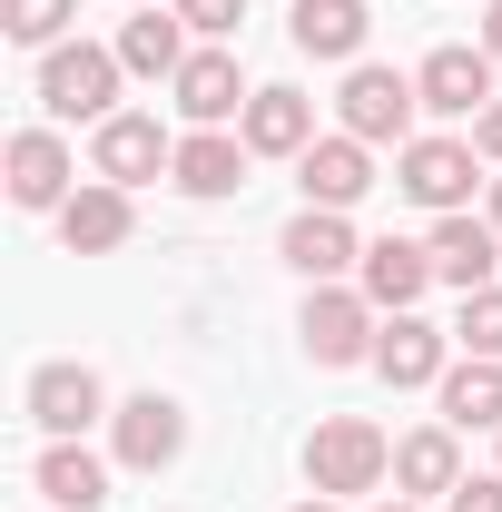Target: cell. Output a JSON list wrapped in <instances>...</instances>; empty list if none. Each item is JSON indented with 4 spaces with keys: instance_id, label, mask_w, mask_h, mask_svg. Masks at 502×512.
<instances>
[{
    "instance_id": "cell-11",
    "label": "cell",
    "mask_w": 502,
    "mask_h": 512,
    "mask_svg": "<svg viewBox=\"0 0 502 512\" xmlns=\"http://www.w3.org/2000/svg\"><path fill=\"white\" fill-rule=\"evenodd\" d=\"M296 188H306V207H355V197L375 188V158H365V138H315L306 158H296Z\"/></svg>"
},
{
    "instance_id": "cell-24",
    "label": "cell",
    "mask_w": 502,
    "mask_h": 512,
    "mask_svg": "<svg viewBox=\"0 0 502 512\" xmlns=\"http://www.w3.org/2000/svg\"><path fill=\"white\" fill-rule=\"evenodd\" d=\"M40 493H50L60 512H99V503H109V463L79 453V444H50V453H40Z\"/></svg>"
},
{
    "instance_id": "cell-7",
    "label": "cell",
    "mask_w": 502,
    "mask_h": 512,
    "mask_svg": "<svg viewBox=\"0 0 502 512\" xmlns=\"http://www.w3.org/2000/svg\"><path fill=\"white\" fill-rule=\"evenodd\" d=\"M99 414H109V394H99L89 365H40V375H30V424H40L50 444H79Z\"/></svg>"
},
{
    "instance_id": "cell-13",
    "label": "cell",
    "mask_w": 502,
    "mask_h": 512,
    "mask_svg": "<svg viewBox=\"0 0 502 512\" xmlns=\"http://www.w3.org/2000/svg\"><path fill=\"white\" fill-rule=\"evenodd\" d=\"M168 89H178V109H188L197 128L247 119V99H256V89H237V60H227V50H188V69H178Z\"/></svg>"
},
{
    "instance_id": "cell-32",
    "label": "cell",
    "mask_w": 502,
    "mask_h": 512,
    "mask_svg": "<svg viewBox=\"0 0 502 512\" xmlns=\"http://www.w3.org/2000/svg\"><path fill=\"white\" fill-rule=\"evenodd\" d=\"M375 512H414V503H404V493H394V503H375Z\"/></svg>"
},
{
    "instance_id": "cell-6",
    "label": "cell",
    "mask_w": 502,
    "mask_h": 512,
    "mask_svg": "<svg viewBox=\"0 0 502 512\" xmlns=\"http://www.w3.org/2000/svg\"><path fill=\"white\" fill-rule=\"evenodd\" d=\"M109 444H119L128 473H168V463L188 453V414H178L168 394H128L119 414H109Z\"/></svg>"
},
{
    "instance_id": "cell-21",
    "label": "cell",
    "mask_w": 502,
    "mask_h": 512,
    "mask_svg": "<svg viewBox=\"0 0 502 512\" xmlns=\"http://www.w3.org/2000/svg\"><path fill=\"white\" fill-rule=\"evenodd\" d=\"M60 237H69V256H109V247H128V188H79L60 207Z\"/></svg>"
},
{
    "instance_id": "cell-10",
    "label": "cell",
    "mask_w": 502,
    "mask_h": 512,
    "mask_svg": "<svg viewBox=\"0 0 502 512\" xmlns=\"http://www.w3.org/2000/svg\"><path fill=\"white\" fill-rule=\"evenodd\" d=\"M443 345H453L443 325H424V316H384V325H375V375L394 384V394H404V384H443V375H453V365H443Z\"/></svg>"
},
{
    "instance_id": "cell-15",
    "label": "cell",
    "mask_w": 502,
    "mask_h": 512,
    "mask_svg": "<svg viewBox=\"0 0 502 512\" xmlns=\"http://www.w3.org/2000/svg\"><path fill=\"white\" fill-rule=\"evenodd\" d=\"M365 30H375L365 0H296V10H286V40H296L306 60H355Z\"/></svg>"
},
{
    "instance_id": "cell-29",
    "label": "cell",
    "mask_w": 502,
    "mask_h": 512,
    "mask_svg": "<svg viewBox=\"0 0 502 512\" xmlns=\"http://www.w3.org/2000/svg\"><path fill=\"white\" fill-rule=\"evenodd\" d=\"M473 148H483V158H502V99L483 109V119H473Z\"/></svg>"
},
{
    "instance_id": "cell-4",
    "label": "cell",
    "mask_w": 502,
    "mask_h": 512,
    "mask_svg": "<svg viewBox=\"0 0 502 512\" xmlns=\"http://www.w3.org/2000/svg\"><path fill=\"white\" fill-rule=\"evenodd\" d=\"M296 335H306L315 365H375V296L365 286H315Z\"/></svg>"
},
{
    "instance_id": "cell-25",
    "label": "cell",
    "mask_w": 502,
    "mask_h": 512,
    "mask_svg": "<svg viewBox=\"0 0 502 512\" xmlns=\"http://www.w3.org/2000/svg\"><path fill=\"white\" fill-rule=\"evenodd\" d=\"M69 10H79V0H0V30H10V40H30V50H60Z\"/></svg>"
},
{
    "instance_id": "cell-8",
    "label": "cell",
    "mask_w": 502,
    "mask_h": 512,
    "mask_svg": "<svg viewBox=\"0 0 502 512\" xmlns=\"http://www.w3.org/2000/svg\"><path fill=\"white\" fill-rule=\"evenodd\" d=\"M394 168H404L394 188L414 197V207H434V217H453V207L473 197V148H463V138H414Z\"/></svg>"
},
{
    "instance_id": "cell-20",
    "label": "cell",
    "mask_w": 502,
    "mask_h": 512,
    "mask_svg": "<svg viewBox=\"0 0 502 512\" xmlns=\"http://www.w3.org/2000/svg\"><path fill=\"white\" fill-rule=\"evenodd\" d=\"M443 424L453 434H502V355H463L443 375Z\"/></svg>"
},
{
    "instance_id": "cell-9",
    "label": "cell",
    "mask_w": 502,
    "mask_h": 512,
    "mask_svg": "<svg viewBox=\"0 0 502 512\" xmlns=\"http://www.w3.org/2000/svg\"><path fill=\"white\" fill-rule=\"evenodd\" d=\"M414 89H424L434 119H483L493 109V50H434L414 69Z\"/></svg>"
},
{
    "instance_id": "cell-12",
    "label": "cell",
    "mask_w": 502,
    "mask_h": 512,
    "mask_svg": "<svg viewBox=\"0 0 502 512\" xmlns=\"http://www.w3.org/2000/svg\"><path fill=\"white\" fill-rule=\"evenodd\" d=\"M493 266H502V227H493V217H463V207H453V217L434 227V276L473 296V286H493Z\"/></svg>"
},
{
    "instance_id": "cell-14",
    "label": "cell",
    "mask_w": 502,
    "mask_h": 512,
    "mask_svg": "<svg viewBox=\"0 0 502 512\" xmlns=\"http://www.w3.org/2000/svg\"><path fill=\"white\" fill-rule=\"evenodd\" d=\"M286 266H296L306 286H335L345 266H365V247H355V227H345L335 207H306V217L286 227Z\"/></svg>"
},
{
    "instance_id": "cell-2",
    "label": "cell",
    "mask_w": 502,
    "mask_h": 512,
    "mask_svg": "<svg viewBox=\"0 0 502 512\" xmlns=\"http://www.w3.org/2000/svg\"><path fill=\"white\" fill-rule=\"evenodd\" d=\"M335 109H345V138H365V148H384V138H394V148H414V109H424V89H414L404 69L355 60V69H345V99H335Z\"/></svg>"
},
{
    "instance_id": "cell-30",
    "label": "cell",
    "mask_w": 502,
    "mask_h": 512,
    "mask_svg": "<svg viewBox=\"0 0 502 512\" xmlns=\"http://www.w3.org/2000/svg\"><path fill=\"white\" fill-rule=\"evenodd\" d=\"M483 50H493V60H502V0H493V10H483Z\"/></svg>"
},
{
    "instance_id": "cell-33",
    "label": "cell",
    "mask_w": 502,
    "mask_h": 512,
    "mask_svg": "<svg viewBox=\"0 0 502 512\" xmlns=\"http://www.w3.org/2000/svg\"><path fill=\"white\" fill-rule=\"evenodd\" d=\"M493 227H502V178H493Z\"/></svg>"
},
{
    "instance_id": "cell-31",
    "label": "cell",
    "mask_w": 502,
    "mask_h": 512,
    "mask_svg": "<svg viewBox=\"0 0 502 512\" xmlns=\"http://www.w3.org/2000/svg\"><path fill=\"white\" fill-rule=\"evenodd\" d=\"M296 512H335V503H325V493H315V503H296Z\"/></svg>"
},
{
    "instance_id": "cell-16",
    "label": "cell",
    "mask_w": 502,
    "mask_h": 512,
    "mask_svg": "<svg viewBox=\"0 0 502 512\" xmlns=\"http://www.w3.org/2000/svg\"><path fill=\"white\" fill-rule=\"evenodd\" d=\"M237 138H247L256 158H306V148H315V99H306V89H256Z\"/></svg>"
},
{
    "instance_id": "cell-34",
    "label": "cell",
    "mask_w": 502,
    "mask_h": 512,
    "mask_svg": "<svg viewBox=\"0 0 502 512\" xmlns=\"http://www.w3.org/2000/svg\"><path fill=\"white\" fill-rule=\"evenodd\" d=\"M138 10H158V0H138Z\"/></svg>"
},
{
    "instance_id": "cell-17",
    "label": "cell",
    "mask_w": 502,
    "mask_h": 512,
    "mask_svg": "<svg viewBox=\"0 0 502 512\" xmlns=\"http://www.w3.org/2000/svg\"><path fill=\"white\" fill-rule=\"evenodd\" d=\"M247 138H227V128H197V138H178V168H168V178H178V188L188 197H237L247 188Z\"/></svg>"
},
{
    "instance_id": "cell-27",
    "label": "cell",
    "mask_w": 502,
    "mask_h": 512,
    "mask_svg": "<svg viewBox=\"0 0 502 512\" xmlns=\"http://www.w3.org/2000/svg\"><path fill=\"white\" fill-rule=\"evenodd\" d=\"M168 10H178L188 30H207V40H227V30L247 20V0H168Z\"/></svg>"
},
{
    "instance_id": "cell-28",
    "label": "cell",
    "mask_w": 502,
    "mask_h": 512,
    "mask_svg": "<svg viewBox=\"0 0 502 512\" xmlns=\"http://www.w3.org/2000/svg\"><path fill=\"white\" fill-rule=\"evenodd\" d=\"M443 512H502V473H463V483L443 493Z\"/></svg>"
},
{
    "instance_id": "cell-22",
    "label": "cell",
    "mask_w": 502,
    "mask_h": 512,
    "mask_svg": "<svg viewBox=\"0 0 502 512\" xmlns=\"http://www.w3.org/2000/svg\"><path fill=\"white\" fill-rule=\"evenodd\" d=\"M394 483H404V503H424V493H453V483H463L453 424H424V434H404V444H394Z\"/></svg>"
},
{
    "instance_id": "cell-19",
    "label": "cell",
    "mask_w": 502,
    "mask_h": 512,
    "mask_svg": "<svg viewBox=\"0 0 502 512\" xmlns=\"http://www.w3.org/2000/svg\"><path fill=\"white\" fill-rule=\"evenodd\" d=\"M434 286V247H414V237H384L365 247V296H375L384 316H414V296Z\"/></svg>"
},
{
    "instance_id": "cell-5",
    "label": "cell",
    "mask_w": 502,
    "mask_h": 512,
    "mask_svg": "<svg viewBox=\"0 0 502 512\" xmlns=\"http://www.w3.org/2000/svg\"><path fill=\"white\" fill-rule=\"evenodd\" d=\"M89 168H99L109 188H148L158 168H178V138L148 119V109H119V119H99V148H89Z\"/></svg>"
},
{
    "instance_id": "cell-1",
    "label": "cell",
    "mask_w": 502,
    "mask_h": 512,
    "mask_svg": "<svg viewBox=\"0 0 502 512\" xmlns=\"http://www.w3.org/2000/svg\"><path fill=\"white\" fill-rule=\"evenodd\" d=\"M384 473H394V444H384L365 414H325L306 434V483L335 503V493H375Z\"/></svg>"
},
{
    "instance_id": "cell-18",
    "label": "cell",
    "mask_w": 502,
    "mask_h": 512,
    "mask_svg": "<svg viewBox=\"0 0 502 512\" xmlns=\"http://www.w3.org/2000/svg\"><path fill=\"white\" fill-rule=\"evenodd\" d=\"M69 148L50 138V128H20L10 138V207H69Z\"/></svg>"
},
{
    "instance_id": "cell-3",
    "label": "cell",
    "mask_w": 502,
    "mask_h": 512,
    "mask_svg": "<svg viewBox=\"0 0 502 512\" xmlns=\"http://www.w3.org/2000/svg\"><path fill=\"white\" fill-rule=\"evenodd\" d=\"M119 50H89V40H60L50 60H40V109L50 119H119L109 99H119Z\"/></svg>"
},
{
    "instance_id": "cell-26",
    "label": "cell",
    "mask_w": 502,
    "mask_h": 512,
    "mask_svg": "<svg viewBox=\"0 0 502 512\" xmlns=\"http://www.w3.org/2000/svg\"><path fill=\"white\" fill-rule=\"evenodd\" d=\"M453 345H463V355H502V286H473V296H463Z\"/></svg>"
},
{
    "instance_id": "cell-23",
    "label": "cell",
    "mask_w": 502,
    "mask_h": 512,
    "mask_svg": "<svg viewBox=\"0 0 502 512\" xmlns=\"http://www.w3.org/2000/svg\"><path fill=\"white\" fill-rule=\"evenodd\" d=\"M119 60L138 69V79H178V69H188V20H178V10H138L119 30Z\"/></svg>"
}]
</instances>
